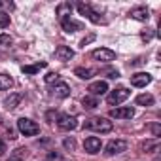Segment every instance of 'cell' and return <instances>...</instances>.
Segmentation results:
<instances>
[{"mask_svg": "<svg viewBox=\"0 0 161 161\" xmlns=\"http://www.w3.org/2000/svg\"><path fill=\"white\" fill-rule=\"evenodd\" d=\"M17 129H19V133L25 135V136H34V135L40 133V125H38L36 121L29 119V118H21V119H17Z\"/></svg>", "mask_w": 161, "mask_h": 161, "instance_id": "7a4b0ae2", "label": "cell"}, {"mask_svg": "<svg viewBox=\"0 0 161 161\" xmlns=\"http://www.w3.org/2000/svg\"><path fill=\"white\" fill-rule=\"evenodd\" d=\"M46 66H47V63H44V61H42V63H36V64H25L21 70H23L25 74H36L40 68H46Z\"/></svg>", "mask_w": 161, "mask_h": 161, "instance_id": "ac0fdd59", "label": "cell"}, {"mask_svg": "<svg viewBox=\"0 0 161 161\" xmlns=\"http://www.w3.org/2000/svg\"><path fill=\"white\" fill-rule=\"evenodd\" d=\"M59 80V74L57 72H49L47 76H46V84H51V82H57Z\"/></svg>", "mask_w": 161, "mask_h": 161, "instance_id": "83f0119b", "label": "cell"}, {"mask_svg": "<svg viewBox=\"0 0 161 161\" xmlns=\"http://www.w3.org/2000/svg\"><path fill=\"white\" fill-rule=\"evenodd\" d=\"M91 57L95 61H99V63H112L116 59V53L112 49H108V47H99V49H95L91 53Z\"/></svg>", "mask_w": 161, "mask_h": 161, "instance_id": "5b68a950", "label": "cell"}, {"mask_svg": "<svg viewBox=\"0 0 161 161\" xmlns=\"http://www.w3.org/2000/svg\"><path fill=\"white\" fill-rule=\"evenodd\" d=\"M74 74L78 76V78H82V80H89L93 74H95V70H91V68H82V66H78L76 70H74Z\"/></svg>", "mask_w": 161, "mask_h": 161, "instance_id": "ffe728a7", "label": "cell"}, {"mask_svg": "<svg viewBox=\"0 0 161 161\" xmlns=\"http://www.w3.org/2000/svg\"><path fill=\"white\" fill-rule=\"evenodd\" d=\"M53 95H55L57 99H66V97L70 95V87H68L64 82H59V84H55V87H53Z\"/></svg>", "mask_w": 161, "mask_h": 161, "instance_id": "9a60e30c", "label": "cell"}, {"mask_svg": "<svg viewBox=\"0 0 161 161\" xmlns=\"http://www.w3.org/2000/svg\"><path fill=\"white\" fill-rule=\"evenodd\" d=\"M84 129L89 131H97V133H110L112 131V121H108L106 118H91L84 123Z\"/></svg>", "mask_w": 161, "mask_h": 161, "instance_id": "6da1fadb", "label": "cell"}, {"mask_svg": "<svg viewBox=\"0 0 161 161\" xmlns=\"http://www.w3.org/2000/svg\"><path fill=\"white\" fill-rule=\"evenodd\" d=\"M152 131H153V136H155V138H157V136H159V133H161L159 125H153V127H152Z\"/></svg>", "mask_w": 161, "mask_h": 161, "instance_id": "836d02e7", "label": "cell"}, {"mask_svg": "<svg viewBox=\"0 0 161 161\" xmlns=\"http://www.w3.org/2000/svg\"><path fill=\"white\" fill-rule=\"evenodd\" d=\"M70 14H72V6H70V2H63V4H59V8H57V15H59V19H63V17H70Z\"/></svg>", "mask_w": 161, "mask_h": 161, "instance_id": "e0dca14e", "label": "cell"}, {"mask_svg": "<svg viewBox=\"0 0 161 161\" xmlns=\"http://www.w3.org/2000/svg\"><path fill=\"white\" fill-rule=\"evenodd\" d=\"M129 15H131L133 19H138V21H148V19H150V10H148L146 6H138V8H133V10L129 12Z\"/></svg>", "mask_w": 161, "mask_h": 161, "instance_id": "7c38bea8", "label": "cell"}, {"mask_svg": "<svg viewBox=\"0 0 161 161\" xmlns=\"http://www.w3.org/2000/svg\"><path fill=\"white\" fill-rule=\"evenodd\" d=\"M78 12L82 14V15H86L89 21L97 23V25H99V23H106V21H104V19H103V17H101V15H99V14L93 10L89 4H84V2H80V4H78Z\"/></svg>", "mask_w": 161, "mask_h": 161, "instance_id": "277c9868", "label": "cell"}, {"mask_svg": "<svg viewBox=\"0 0 161 161\" xmlns=\"http://www.w3.org/2000/svg\"><path fill=\"white\" fill-rule=\"evenodd\" d=\"M150 82H152V76L148 72H138V74L131 76V86H135V87H146Z\"/></svg>", "mask_w": 161, "mask_h": 161, "instance_id": "30bf717a", "label": "cell"}, {"mask_svg": "<svg viewBox=\"0 0 161 161\" xmlns=\"http://www.w3.org/2000/svg\"><path fill=\"white\" fill-rule=\"evenodd\" d=\"M82 104H84L86 108H89V110H93V108H97V106H99V101H97V97H91V95H86V97L82 99Z\"/></svg>", "mask_w": 161, "mask_h": 161, "instance_id": "7402d4cb", "label": "cell"}, {"mask_svg": "<svg viewBox=\"0 0 161 161\" xmlns=\"http://www.w3.org/2000/svg\"><path fill=\"white\" fill-rule=\"evenodd\" d=\"M125 150H127V142L121 140V138H118V140H110V142L106 144L104 153H106V155H118V153H121V152H125Z\"/></svg>", "mask_w": 161, "mask_h": 161, "instance_id": "52a82bcc", "label": "cell"}, {"mask_svg": "<svg viewBox=\"0 0 161 161\" xmlns=\"http://www.w3.org/2000/svg\"><path fill=\"white\" fill-rule=\"evenodd\" d=\"M84 148H86L87 153H99L101 148H103V142H101V138H97V136H89V138H86Z\"/></svg>", "mask_w": 161, "mask_h": 161, "instance_id": "8fae6325", "label": "cell"}, {"mask_svg": "<svg viewBox=\"0 0 161 161\" xmlns=\"http://www.w3.org/2000/svg\"><path fill=\"white\" fill-rule=\"evenodd\" d=\"M4 152H6V144L0 142V155H4Z\"/></svg>", "mask_w": 161, "mask_h": 161, "instance_id": "e575fe53", "label": "cell"}, {"mask_svg": "<svg viewBox=\"0 0 161 161\" xmlns=\"http://www.w3.org/2000/svg\"><path fill=\"white\" fill-rule=\"evenodd\" d=\"M57 118H59V114H57V112H53V110H51V112H47V119H49V121H53V119H57Z\"/></svg>", "mask_w": 161, "mask_h": 161, "instance_id": "d6a6232c", "label": "cell"}, {"mask_svg": "<svg viewBox=\"0 0 161 161\" xmlns=\"http://www.w3.org/2000/svg\"><path fill=\"white\" fill-rule=\"evenodd\" d=\"M104 74H106L108 78H112V80L119 78V72H118V70H114V68H106V70H104Z\"/></svg>", "mask_w": 161, "mask_h": 161, "instance_id": "f1b7e54d", "label": "cell"}, {"mask_svg": "<svg viewBox=\"0 0 161 161\" xmlns=\"http://www.w3.org/2000/svg\"><path fill=\"white\" fill-rule=\"evenodd\" d=\"M0 121H2V119H0Z\"/></svg>", "mask_w": 161, "mask_h": 161, "instance_id": "d590c367", "label": "cell"}, {"mask_svg": "<svg viewBox=\"0 0 161 161\" xmlns=\"http://www.w3.org/2000/svg\"><path fill=\"white\" fill-rule=\"evenodd\" d=\"M61 27H63V31H64V32H68V34L78 32V31H82V29H84V25H82V23L74 21L72 17H63V19H61Z\"/></svg>", "mask_w": 161, "mask_h": 161, "instance_id": "9c48e42d", "label": "cell"}, {"mask_svg": "<svg viewBox=\"0 0 161 161\" xmlns=\"http://www.w3.org/2000/svg\"><path fill=\"white\" fill-rule=\"evenodd\" d=\"M140 36H142V40L150 42V40L153 38V31H152V29H146V31H142V34H140Z\"/></svg>", "mask_w": 161, "mask_h": 161, "instance_id": "4316f807", "label": "cell"}, {"mask_svg": "<svg viewBox=\"0 0 161 161\" xmlns=\"http://www.w3.org/2000/svg\"><path fill=\"white\" fill-rule=\"evenodd\" d=\"M57 125H59V129H63V131H74V129L78 127V119H76L74 116L61 114V116L57 118Z\"/></svg>", "mask_w": 161, "mask_h": 161, "instance_id": "8992f818", "label": "cell"}, {"mask_svg": "<svg viewBox=\"0 0 161 161\" xmlns=\"http://www.w3.org/2000/svg\"><path fill=\"white\" fill-rule=\"evenodd\" d=\"M0 44L10 46V44H12V36H8V34H0Z\"/></svg>", "mask_w": 161, "mask_h": 161, "instance_id": "f546056e", "label": "cell"}, {"mask_svg": "<svg viewBox=\"0 0 161 161\" xmlns=\"http://www.w3.org/2000/svg\"><path fill=\"white\" fill-rule=\"evenodd\" d=\"M133 116H135V108H131V106H121V108L110 110V118H116V119H131Z\"/></svg>", "mask_w": 161, "mask_h": 161, "instance_id": "ba28073f", "label": "cell"}, {"mask_svg": "<svg viewBox=\"0 0 161 161\" xmlns=\"http://www.w3.org/2000/svg\"><path fill=\"white\" fill-rule=\"evenodd\" d=\"M129 95H131V91H129L127 87H116V89L110 91V95L106 97V103H108L110 106H118V104H121Z\"/></svg>", "mask_w": 161, "mask_h": 161, "instance_id": "3957f363", "label": "cell"}, {"mask_svg": "<svg viewBox=\"0 0 161 161\" xmlns=\"http://www.w3.org/2000/svg\"><path fill=\"white\" fill-rule=\"evenodd\" d=\"M25 155H27V150L25 148H17V150L12 152V155H10L8 161H25Z\"/></svg>", "mask_w": 161, "mask_h": 161, "instance_id": "603a6c76", "label": "cell"}, {"mask_svg": "<svg viewBox=\"0 0 161 161\" xmlns=\"http://www.w3.org/2000/svg\"><path fill=\"white\" fill-rule=\"evenodd\" d=\"M0 8H6V10H14L15 4L14 2H0Z\"/></svg>", "mask_w": 161, "mask_h": 161, "instance_id": "1f68e13d", "label": "cell"}, {"mask_svg": "<svg viewBox=\"0 0 161 161\" xmlns=\"http://www.w3.org/2000/svg\"><path fill=\"white\" fill-rule=\"evenodd\" d=\"M14 86V80L8 74H0V91H6Z\"/></svg>", "mask_w": 161, "mask_h": 161, "instance_id": "44dd1931", "label": "cell"}, {"mask_svg": "<svg viewBox=\"0 0 161 161\" xmlns=\"http://www.w3.org/2000/svg\"><path fill=\"white\" fill-rule=\"evenodd\" d=\"M63 146H64L66 150H70V152H74V150H76V140H74L72 136H68V138H64V142H63Z\"/></svg>", "mask_w": 161, "mask_h": 161, "instance_id": "484cf974", "label": "cell"}, {"mask_svg": "<svg viewBox=\"0 0 161 161\" xmlns=\"http://www.w3.org/2000/svg\"><path fill=\"white\" fill-rule=\"evenodd\" d=\"M21 99H23V95H21V93H12L10 97H6V99H4V108H6V110H14V108L19 104V101H21Z\"/></svg>", "mask_w": 161, "mask_h": 161, "instance_id": "2e32d148", "label": "cell"}, {"mask_svg": "<svg viewBox=\"0 0 161 161\" xmlns=\"http://www.w3.org/2000/svg\"><path fill=\"white\" fill-rule=\"evenodd\" d=\"M8 25H10V14L0 12V29H4V27H8Z\"/></svg>", "mask_w": 161, "mask_h": 161, "instance_id": "d4e9b609", "label": "cell"}, {"mask_svg": "<svg viewBox=\"0 0 161 161\" xmlns=\"http://www.w3.org/2000/svg\"><path fill=\"white\" fill-rule=\"evenodd\" d=\"M108 91V84L106 82H95L89 86V93L91 97H99V95H104Z\"/></svg>", "mask_w": 161, "mask_h": 161, "instance_id": "5bb4252c", "label": "cell"}, {"mask_svg": "<svg viewBox=\"0 0 161 161\" xmlns=\"http://www.w3.org/2000/svg\"><path fill=\"white\" fill-rule=\"evenodd\" d=\"M153 103H155V99L150 93H142V95L136 97V104H140V106H152Z\"/></svg>", "mask_w": 161, "mask_h": 161, "instance_id": "d6986e66", "label": "cell"}, {"mask_svg": "<svg viewBox=\"0 0 161 161\" xmlns=\"http://www.w3.org/2000/svg\"><path fill=\"white\" fill-rule=\"evenodd\" d=\"M55 57H57L59 61L66 63V61H70V59L74 57V51H72L68 46H59V47L55 49Z\"/></svg>", "mask_w": 161, "mask_h": 161, "instance_id": "4fadbf2b", "label": "cell"}, {"mask_svg": "<svg viewBox=\"0 0 161 161\" xmlns=\"http://www.w3.org/2000/svg\"><path fill=\"white\" fill-rule=\"evenodd\" d=\"M93 40H95V34H89L87 38H84L82 42H80V46H82V47H86V46H87L89 42H93Z\"/></svg>", "mask_w": 161, "mask_h": 161, "instance_id": "4dcf8cb0", "label": "cell"}, {"mask_svg": "<svg viewBox=\"0 0 161 161\" xmlns=\"http://www.w3.org/2000/svg\"><path fill=\"white\" fill-rule=\"evenodd\" d=\"M144 152H157L159 150V138H153V140H148L144 142Z\"/></svg>", "mask_w": 161, "mask_h": 161, "instance_id": "cb8c5ba5", "label": "cell"}]
</instances>
